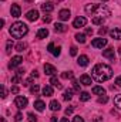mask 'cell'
Wrapping results in <instances>:
<instances>
[{"label": "cell", "mask_w": 121, "mask_h": 122, "mask_svg": "<svg viewBox=\"0 0 121 122\" xmlns=\"http://www.w3.org/2000/svg\"><path fill=\"white\" fill-rule=\"evenodd\" d=\"M111 77H113V70H111V67L107 65V64H97V65L93 68V78H94L97 82L108 81Z\"/></svg>", "instance_id": "1"}, {"label": "cell", "mask_w": 121, "mask_h": 122, "mask_svg": "<svg viewBox=\"0 0 121 122\" xmlns=\"http://www.w3.org/2000/svg\"><path fill=\"white\" fill-rule=\"evenodd\" d=\"M9 31H10V36L13 38H23L29 33V27L24 23H22V21H16L14 24H11Z\"/></svg>", "instance_id": "2"}, {"label": "cell", "mask_w": 121, "mask_h": 122, "mask_svg": "<svg viewBox=\"0 0 121 122\" xmlns=\"http://www.w3.org/2000/svg\"><path fill=\"white\" fill-rule=\"evenodd\" d=\"M94 13H95L97 16H100V17H108V16L111 14V13H110V10L107 9V6H105V4H98V6H95Z\"/></svg>", "instance_id": "3"}, {"label": "cell", "mask_w": 121, "mask_h": 122, "mask_svg": "<svg viewBox=\"0 0 121 122\" xmlns=\"http://www.w3.org/2000/svg\"><path fill=\"white\" fill-rule=\"evenodd\" d=\"M27 104H29V99H27L26 97L19 95V97H16V99H14V105H16L19 109H24V108L27 107Z\"/></svg>", "instance_id": "4"}, {"label": "cell", "mask_w": 121, "mask_h": 122, "mask_svg": "<svg viewBox=\"0 0 121 122\" xmlns=\"http://www.w3.org/2000/svg\"><path fill=\"white\" fill-rule=\"evenodd\" d=\"M86 24H87V19H86V17H83V16H78V17H77V19H74V21H73V27H74V29L86 27Z\"/></svg>", "instance_id": "5"}, {"label": "cell", "mask_w": 121, "mask_h": 122, "mask_svg": "<svg viewBox=\"0 0 121 122\" xmlns=\"http://www.w3.org/2000/svg\"><path fill=\"white\" fill-rule=\"evenodd\" d=\"M91 46L94 47V48H103V47H105L107 46V40L103 37V38H94L93 41H91Z\"/></svg>", "instance_id": "6"}, {"label": "cell", "mask_w": 121, "mask_h": 122, "mask_svg": "<svg viewBox=\"0 0 121 122\" xmlns=\"http://www.w3.org/2000/svg\"><path fill=\"white\" fill-rule=\"evenodd\" d=\"M22 61H23V58H22L20 56L11 57V61L9 62V68H10V70H14V68H17V67L22 64Z\"/></svg>", "instance_id": "7"}, {"label": "cell", "mask_w": 121, "mask_h": 122, "mask_svg": "<svg viewBox=\"0 0 121 122\" xmlns=\"http://www.w3.org/2000/svg\"><path fill=\"white\" fill-rule=\"evenodd\" d=\"M10 13H11V17H20L22 16V9L19 4H11V9H10Z\"/></svg>", "instance_id": "8"}, {"label": "cell", "mask_w": 121, "mask_h": 122, "mask_svg": "<svg viewBox=\"0 0 121 122\" xmlns=\"http://www.w3.org/2000/svg\"><path fill=\"white\" fill-rule=\"evenodd\" d=\"M103 57H105V58H108V60H114V58H116V51H114V48H113V47H108L107 50H104V51H103Z\"/></svg>", "instance_id": "9"}, {"label": "cell", "mask_w": 121, "mask_h": 122, "mask_svg": "<svg viewBox=\"0 0 121 122\" xmlns=\"http://www.w3.org/2000/svg\"><path fill=\"white\" fill-rule=\"evenodd\" d=\"M70 16H71V13H70L68 9H63V10H60V13H59V19H60L61 21H67L70 19Z\"/></svg>", "instance_id": "10"}, {"label": "cell", "mask_w": 121, "mask_h": 122, "mask_svg": "<svg viewBox=\"0 0 121 122\" xmlns=\"http://www.w3.org/2000/svg\"><path fill=\"white\" fill-rule=\"evenodd\" d=\"M26 19H27L29 21H36V20L38 19V11H37V10H30V11H27Z\"/></svg>", "instance_id": "11"}, {"label": "cell", "mask_w": 121, "mask_h": 122, "mask_svg": "<svg viewBox=\"0 0 121 122\" xmlns=\"http://www.w3.org/2000/svg\"><path fill=\"white\" fill-rule=\"evenodd\" d=\"M53 9H54V4H53L51 1H46V3H43V4H41V10H43V11H46V13H51V11H53Z\"/></svg>", "instance_id": "12"}, {"label": "cell", "mask_w": 121, "mask_h": 122, "mask_svg": "<svg viewBox=\"0 0 121 122\" xmlns=\"http://www.w3.org/2000/svg\"><path fill=\"white\" fill-rule=\"evenodd\" d=\"M44 72H46L47 75H54V74H56L54 65H51V64H44Z\"/></svg>", "instance_id": "13"}, {"label": "cell", "mask_w": 121, "mask_h": 122, "mask_svg": "<svg viewBox=\"0 0 121 122\" xmlns=\"http://www.w3.org/2000/svg\"><path fill=\"white\" fill-rule=\"evenodd\" d=\"M88 57L87 56H80L78 57V60H77V64L80 65V67H87L88 65Z\"/></svg>", "instance_id": "14"}, {"label": "cell", "mask_w": 121, "mask_h": 122, "mask_svg": "<svg viewBox=\"0 0 121 122\" xmlns=\"http://www.w3.org/2000/svg\"><path fill=\"white\" fill-rule=\"evenodd\" d=\"M34 108H36L38 112H43V111L46 109V104H44L41 99H37V101L34 102Z\"/></svg>", "instance_id": "15"}, {"label": "cell", "mask_w": 121, "mask_h": 122, "mask_svg": "<svg viewBox=\"0 0 121 122\" xmlns=\"http://www.w3.org/2000/svg\"><path fill=\"white\" fill-rule=\"evenodd\" d=\"M80 84H83V85H91V77L87 75V74H83L80 77Z\"/></svg>", "instance_id": "16"}, {"label": "cell", "mask_w": 121, "mask_h": 122, "mask_svg": "<svg viewBox=\"0 0 121 122\" xmlns=\"http://www.w3.org/2000/svg\"><path fill=\"white\" fill-rule=\"evenodd\" d=\"M110 36L114 40H121V30L120 29H113V30L110 31Z\"/></svg>", "instance_id": "17"}, {"label": "cell", "mask_w": 121, "mask_h": 122, "mask_svg": "<svg viewBox=\"0 0 121 122\" xmlns=\"http://www.w3.org/2000/svg\"><path fill=\"white\" fill-rule=\"evenodd\" d=\"M93 94L101 97V95H105V90L103 87H100V85H95V87H93Z\"/></svg>", "instance_id": "18"}, {"label": "cell", "mask_w": 121, "mask_h": 122, "mask_svg": "<svg viewBox=\"0 0 121 122\" xmlns=\"http://www.w3.org/2000/svg\"><path fill=\"white\" fill-rule=\"evenodd\" d=\"M54 31H56V33H66V31H67V26L63 24V23H57V24L54 26Z\"/></svg>", "instance_id": "19"}, {"label": "cell", "mask_w": 121, "mask_h": 122, "mask_svg": "<svg viewBox=\"0 0 121 122\" xmlns=\"http://www.w3.org/2000/svg\"><path fill=\"white\" fill-rule=\"evenodd\" d=\"M47 36H49V30L47 29H40V30L37 31V38H40V40L46 38Z\"/></svg>", "instance_id": "20"}, {"label": "cell", "mask_w": 121, "mask_h": 122, "mask_svg": "<svg viewBox=\"0 0 121 122\" xmlns=\"http://www.w3.org/2000/svg\"><path fill=\"white\" fill-rule=\"evenodd\" d=\"M53 87L51 85H46L44 88H43V95H46V97H51L53 95Z\"/></svg>", "instance_id": "21"}, {"label": "cell", "mask_w": 121, "mask_h": 122, "mask_svg": "<svg viewBox=\"0 0 121 122\" xmlns=\"http://www.w3.org/2000/svg\"><path fill=\"white\" fill-rule=\"evenodd\" d=\"M61 107H60V102L59 101H56V99H53L51 102H50V109L51 111H59Z\"/></svg>", "instance_id": "22"}, {"label": "cell", "mask_w": 121, "mask_h": 122, "mask_svg": "<svg viewBox=\"0 0 121 122\" xmlns=\"http://www.w3.org/2000/svg\"><path fill=\"white\" fill-rule=\"evenodd\" d=\"M50 84H51L53 87H56V88H61L60 81H59L57 77H54V75H51V78H50Z\"/></svg>", "instance_id": "23"}, {"label": "cell", "mask_w": 121, "mask_h": 122, "mask_svg": "<svg viewBox=\"0 0 121 122\" xmlns=\"http://www.w3.org/2000/svg\"><path fill=\"white\" fill-rule=\"evenodd\" d=\"M76 40H77V43H80V44H84V43H86V34L77 33V34H76Z\"/></svg>", "instance_id": "24"}, {"label": "cell", "mask_w": 121, "mask_h": 122, "mask_svg": "<svg viewBox=\"0 0 121 122\" xmlns=\"http://www.w3.org/2000/svg\"><path fill=\"white\" fill-rule=\"evenodd\" d=\"M90 98H91L90 92H86V91H83L81 94H80V101H83V102H86V101H88Z\"/></svg>", "instance_id": "25"}, {"label": "cell", "mask_w": 121, "mask_h": 122, "mask_svg": "<svg viewBox=\"0 0 121 122\" xmlns=\"http://www.w3.org/2000/svg\"><path fill=\"white\" fill-rule=\"evenodd\" d=\"M27 48V44L26 43H23V41H20L17 46H16V51H19V53H22V51H24Z\"/></svg>", "instance_id": "26"}, {"label": "cell", "mask_w": 121, "mask_h": 122, "mask_svg": "<svg viewBox=\"0 0 121 122\" xmlns=\"http://www.w3.org/2000/svg\"><path fill=\"white\" fill-rule=\"evenodd\" d=\"M103 23H104V17L95 16V17L93 19V24H95V26H98V24H103Z\"/></svg>", "instance_id": "27"}, {"label": "cell", "mask_w": 121, "mask_h": 122, "mask_svg": "<svg viewBox=\"0 0 121 122\" xmlns=\"http://www.w3.org/2000/svg\"><path fill=\"white\" fill-rule=\"evenodd\" d=\"M61 78H64V80H71V78H73V71H64V72L61 74Z\"/></svg>", "instance_id": "28"}, {"label": "cell", "mask_w": 121, "mask_h": 122, "mask_svg": "<svg viewBox=\"0 0 121 122\" xmlns=\"http://www.w3.org/2000/svg\"><path fill=\"white\" fill-rule=\"evenodd\" d=\"M73 98V90H66V92H64V99L66 101H70Z\"/></svg>", "instance_id": "29"}, {"label": "cell", "mask_w": 121, "mask_h": 122, "mask_svg": "<svg viewBox=\"0 0 121 122\" xmlns=\"http://www.w3.org/2000/svg\"><path fill=\"white\" fill-rule=\"evenodd\" d=\"M114 104H116V107H117V108H120V109H121V94L116 95V98H114Z\"/></svg>", "instance_id": "30"}, {"label": "cell", "mask_w": 121, "mask_h": 122, "mask_svg": "<svg viewBox=\"0 0 121 122\" xmlns=\"http://www.w3.org/2000/svg\"><path fill=\"white\" fill-rule=\"evenodd\" d=\"M94 10H95V4H87V6H86V13H88V14H90V13H94Z\"/></svg>", "instance_id": "31"}, {"label": "cell", "mask_w": 121, "mask_h": 122, "mask_svg": "<svg viewBox=\"0 0 121 122\" xmlns=\"http://www.w3.org/2000/svg\"><path fill=\"white\" fill-rule=\"evenodd\" d=\"M11 48H13V41H11V40H9V41L6 43V53H7V54H10Z\"/></svg>", "instance_id": "32"}, {"label": "cell", "mask_w": 121, "mask_h": 122, "mask_svg": "<svg viewBox=\"0 0 121 122\" xmlns=\"http://www.w3.org/2000/svg\"><path fill=\"white\" fill-rule=\"evenodd\" d=\"M38 90H40V87H38L37 84H34V85H31V87H30L31 94H37V92H38Z\"/></svg>", "instance_id": "33"}, {"label": "cell", "mask_w": 121, "mask_h": 122, "mask_svg": "<svg viewBox=\"0 0 121 122\" xmlns=\"http://www.w3.org/2000/svg\"><path fill=\"white\" fill-rule=\"evenodd\" d=\"M107 101H108V97H107V95H101V97L98 98V102H100V104H105Z\"/></svg>", "instance_id": "34"}, {"label": "cell", "mask_w": 121, "mask_h": 122, "mask_svg": "<svg viewBox=\"0 0 121 122\" xmlns=\"http://www.w3.org/2000/svg\"><path fill=\"white\" fill-rule=\"evenodd\" d=\"M60 53H61V47H56V48H54V51H53L51 54H53L54 57H59V56H60Z\"/></svg>", "instance_id": "35"}, {"label": "cell", "mask_w": 121, "mask_h": 122, "mask_svg": "<svg viewBox=\"0 0 121 122\" xmlns=\"http://www.w3.org/2000/svg\"><path fill=\"white\" fill-rule=\"evenodd\" d=\"M27 118H29V122H37V117L34 114H29Z\"/></svg>", "instance_id": "36"}, {"label": "cell", "mask_w": 121, "mask_h": 122, "mask_svg": "<svg viewBox=\"0 0 121 122\" xmlns=\"http://www.w3.org/2000/svg\"><path fill=\"white\" fill-rule=\"evenodd\" d=\"M22 119H23V115H22V112H17V114L14 115V121H16V122H20Z\"/></svg>", "instance_id": "37"}, {"label": "cell", "mask_w": 121, "mask_h": 122, "mask_svg": "<svg viewBox=\"0 0 121 122\" xmlns=\"http://www.w3.org/2000/svg\"><path fill=\"white\" fill-rule=\"evenodd\" d=\"M70 54H71L73 57H76V56H77V47H76V46H73V47L70 48Z\"/></svg>", "instance_id": "38"}, {"label": "cell", "mask_w": 121, "mask_h": 122, "mask_svg": "<svg viewBox=\"0 0 121 122\" xmlns=\"http://www.w3.org/2000/svg\"><path fill=\"white\" fill-rule=\"evenodd\" d=\"M73 85H74V90L77 92H80V84L77 82V81H73Z\"/></svg>", "instance_id": "39"}, {"label": "cell", "mask_w": 121, "mask_h": 122, "mask_svg": "<svg viewBox=\"0 0 121 122\" xmlns=\"http://www.w3.org/2000/svg\"><path fill=\"white\" fill-rule=\"evenodd\" d=\"M43 21H44V23H50V21H51V16H49V14L44 16V17H43Z\"/></svg>", "instance_id": "40"}, {"label": "cell", "mask_w": 121, "mask_h": 122, "mask_svg": "<svg viewBox=\"0 0 121 122\" xmlns=\"http://www.w3.org/2000/svg\"><path fill=\"white\" fill-rule=\"evenodd\" d=\"M73 111H74V108H73V107H68V108L66 109V115H71Z\"/></svg>", "instance_id": "41"}, {"label": "cell", "mask_w": 121, "mask_h": 122, "mask_svg": "<svg viewBox=\"0 0 121 122\" xmlns=\"http://www.w3.org/2000/svg\"><path fill=\"white\" fill-rule=\"evenodd\" d=\"M73 122H84V119H83V118H81L80 115H77V117H74Z\"/></svg>", "instance_id": "42"}, {"label": "cell", "mask_w": 121, "mask_h": 122, "mask_svg": "<svg viewBox=\"0 0 121 122\" xmlns=\"http://www.w3.org/2000/svg\"><path fill=\"white\" fill-rule=\"evenodd\" d=\"M54 48H56V47H54V44H53V43H50V44H49V47H47V50H49L50 53H53V51H54Z\"/></svg>", "instance_id": "43"}, {"label": "cell", "mask_w": 121, "mask_h": 122, "mask_svg": "<svg viewBox=\"0 0 121 122\" xmlns=\"http://www.w3.org/2000/svg\"><path fill=\"white\" fill-rule=\"evenodd\" d=\"M105 33H107V29H105V27H101V29L98 30V34H100V36H104Z\"/></svg>", "instance_id": "44"}, {"label": "cell", "mask_w": 121, "mask_h": 122, "mask_svg": "<svg viewBox=\"0 0 121 122\" xmlns=\"http://www.w3.org/2000/svg\"><path fill=\"white\" fill-rule=\"evenodd\" d=\"M7 97V92H6V88L1 87V98H6Z\"/></svg>", "instance_id": "45"}, {"label": "cell", "mask_w": 121, "mask_h": 122, "mask_svg": "<svg viewBox=\"0 0 121 122\" xmlns=\"http://www.w3.org/2000/svg\"><path fill=\"white\" fill-rule=\"evenodd\" d=\"M116 84H117V87H120V88H121V75L116 78Z\"/></svg>", "instance_id": "46"}, {"label": "cell", "mask_w": 121, "mask_h": 122, "mask_svg": "<svg viewBox=\"0 0 121 122\" xmlns=\"http://www.w3.org/2000/svg\"><path fill=\"white\" fill-rule=\"evenodd\" d=\"M11 92H13V94H19V87H16V85L11 87Z\"/></svg>", "instance_id": "47"}, {"label": "cell", "mask_w": 121, "mask_h": 122, "mask_svg": "<svg viewBox=\"0 0 121 122\" xmlns=\"http://www.w3.org/2000/svg\"><path fill=\"white\" fill-rule=\"evenodd\" d=\"M86 34H93V29L91 27H87L86 29Z\"/></svg>", "instance_id": "48"}, {"label": "cell", "mask_w": 121, "mask_h": 122, "mask_svg": "<svg viewBox=\"0 0 121 122\" xmlns=\"http://www.w3.org/2000/svg\"><path fill=\"white\" fill-rule=\"evenodd\" d=\"M93 122H103V118H101V117H95V119Z\"/></svg>", "instance_id": "49"}, {"label": "cell", "mask_w": 121, "mask_h": 122, "mask_svg": "<svg viewBox=\"0 0 121 122\" xmlns=\"http://www.w3.org/2000/svg\"><path fill=\"white\" fill-rule=\"evenodd\" d=\"M50 122H57V117H51V119H50Z\"/></svg>", "instance_id": "50"}, {"label": "cell", "mask_w": 121, "mask_h": 122, "mask_svg": "<svg viewBox=\"0 0 121 122\" xmlns=\"http://www.w3.org/2000/svg\"><path fill=\"white\" fill-rule=\"evenodd\" d=\"M60 122H70V121H68L67 118H61V119H60Z\"/></svg>", "instance_id": "51"}, {"label": "cell", "mask_w": 121, "mask_h": 122, "mask_svg": "<svg viewBox=\"0 0 121 122\" xmlns=\"http://www.w3.org/2000/svg\"><path fill=\"white\" fill-rule=\"evenodd\" d=\"M118 51H120V54H121V47H120V48H118Z\"/></svg>", "instance_id": "52"}, {"label": "cell", "mask_w": 121, "mask_h": 122, "mask_svg": "<svg viewBox=\"0 0 121 122\" xmlns=\"http://www.w3.org/2000/svg\"><path fill=\"white\" fill-rule=\"evenodd\" d=\"M101 1H107V0H101Z\"/></svg>", "instance_id": "53"}, {"label": "cell", "mask_w": 121, "mask_h": 122, "mask_svg": "<svg viewBox=\"0 0 121 122\" xmlns=\"http://www.w3.org/2000/svg\"><path fill=\"white\" fill-rule=\"evenodd\" d=\"M57 1H60V0H57Z\"/></svg>", "instance_id": "54"}]
</instances>
